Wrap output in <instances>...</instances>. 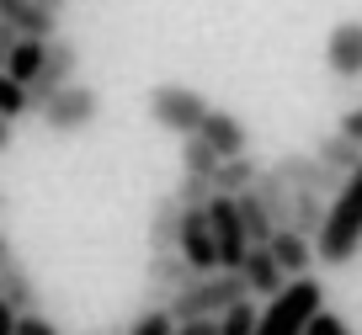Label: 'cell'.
Here are the masks:
<instances>
[{
  "mask_svg": "<svg viewBox=\"0 0 362 335\" xmlns=\"http://www.w3.org/2000/svg\"><path fill=\"white\" fill-rule=\"evenodd\" d=\"M315 250H320V266H346V261L362 256V165L341 181Z\"/></svg>",
  "mask_w": 362,
  "mask_h": 335,
  "instance_id": "1",
  "label": "cell"
},
{
  "mask_svg": "<svg viewBox=\"0 0 362 335\" xmlns=\"http://www.w3.org/2000/svg\"><path fill=\"white\" fill-rule=\"evenodd\" d=\"M240 298H250L245 271L218 266V271H203L197 282H187V288L170 298V314H176V319H197V314H224V309H235Z\"/></svg>",
  "mask_w": 362,
  "mask_h": 335,
  "instance_id": "2",
  "label": "cell"
},
{
  "mask_svg": "<svg viewBox=\"0 0 362 335\" xmlns=\"http://www.w3.org/2000/svg\"><path fill=\"white\" fill-rule=\"evenodd\" d=\"M325 309V293H320L315 277H293L277 298H267V314H261L256 335H304L309 314Z\"/></svg>",
  "mask_w": 362,
  "mask_h": 335,
  "instance_id": "3",
  "label": "cell"
},
{
  "mask_svg": "<svg viewBox=\"0 0 362 335\" xmlns=\"http://www.w3.org/2000/svg\"><path fill=\"white\" fill-rule=\"evenodd\" d=\"M144 107H149V117H155V128H165V134H176V139L197 134V128H203V117L214 112L203 90H192V86H176V80L155 86V90L144 96Z\"/></svg>",
  "mask_w": 362,
  "mask_h": 335,
  "instance_id": "4",
  "label": "cell"
},
{
  "mask_svg": "<svg viewBox=\"0 0 362 335\" xmlns=\"http://www.w3.org/2000/svg\"><path fill=\"white\" fill-rule=\"evenodd\" d=\"M48 123V134H80V128H90L96 117H102V90L96 86H64L54 101H43V112H37Z\"/></svg>",
  "mask_w": 362,
  "mask_h": 335,
  "instance_id": "5",
  "label": "cell"
},
{
  "mask_svg": "<svg viewBox=\"0 0 362 335\" xmlns=\"http://www.w3.org/2000/svg\"><path fill=\"white\" fill-rule=\"evenodd\" d=\"M197 277H203V271L181 256V250H149V266H144V303L170 309V298H176L187 282H197Z\"/></svg>",
  "mask_w": 362,
  "mask_h": 335,
  "instance_id": "6",
  "label": "cell"
},
{
  "mask_svg": "<svg viewBox=\"0 0 362 335\" xmlns=\"http://www.w3.org/2000/svg\"><path fill=\"white\" fill-rule=\"evenodd\" d=\"M75 75H80V48L69 43V37H48V59H43V69L33 75V112H43V101H54L64 86H75Z\"/></svg>",
  "mask_w": 362,
  "mask_h": 335,
  "instance_id": "7",
  "label": "cell"
},
{
  "mask_svg": "<svg viewBox=\"0 0 362 335\" xmlns=\"http://www.w3.org/2000/svg\"><path fill=\"white\" fill-rule=\"evenodd\" d=\"M0 298L11 303L16 314H27V309H43L37 277L27 271V261L16 256V245H11V235H6V229H0Z\"/></svg>",
  "mask_w": 362,
  "mask_h": 335,
  "instance_id": "8",
  "label": "cell"
},
{
  "mask_svg": "<svg viewBox=\"0 0 362 335\" xmlns=\"http://www.w3.org/2000/svg\"><path fill=\"white\" fill-rule=\"evenodd\" d=\"M208 213H214L218 266H235V271H240V261H245V250L256 245V240H250V229H245V218H240V202L218 192V197H214V208H208Z\"/></svg>",
  "mask_w": 362,
  "mask_h": 335,
  "instance_id": "9",
  "label": "cell"
},
{
  "mask_svg": "<svg viewBox=\"0 0 362 335\" xmlns=\"http://www.w3.org/2000/svg\"><path fill=\"white\" fill-rule=\"evenodd\" d=\"M214 208V202H208ZM208 208H187L181 213V256L192 261L197 271H218V240H214V213Z\"/></svg>",
  "mask_w": 362,
  "mask_h": 335,
  "instance_id": "10",
  "label": "cell"
},
{
  "mask_svg": "<svg viewBox=\"0 0 362 335\" xmlns=\"http://www.w3.org/2000/svg\"><path fill=\"white\" fill-rule=\"evenodd\" d=\"M272 165H277V176H283L288 187H309V192H325V197H336L341 181H346L341 170H330L315 149H309V155H283V160H272Z\"/></svg>",
  "mask_w": 362,
  "mask_h": 335,
  "instance_id": "11",
  "label": "cell"
},
{
  "mask_svg": "<svg viewBox=\"0 0 362 335\" xmlns=\"http://www.w3.org/2000/svg\"><path fill=\"white\" fill-rule=\"evenodd\" d=\"M325 69L336 80H362V22H341L325 37Z\"/></svg>",
  "mask_w": 362,
  "mask_h": 335,
  "instance_id": "12",
  "label": "cell"
},
{
  "mask_svg": "<svg viewBox=\"0 0 362 335\" xmlns=\"http://www.w3.org/2000/svg\"><path fill=\"white\" fill-rule=\"evenodd\" d=\"M240 271H245V282H250V298H277V293L293 282L283 271V261L272 256V245H250L245 261H240Z\"/></svg>",
  "mask_w": 362,
  "mask_h": 335,
  "instance_id": "13",
  "label": "cell"
},
{
  "mask_svg": "<svg viewBox=\"0 0 362 335\" xmlns=\"http://www.w3.org/2000/svg\"><path fill=\"white\" fill-rule=\"evenodd\" d=\"M181 197L176 192H160L155 202H149V229H144V240H149V250H176L181 245Z\"/></svg>",
  "mask_w": 362,
  "mask_h": 335,
  "instance_id": "14",
  "label": "cell"
},
{
  "mask_svg": "<svg viewBox=\"0 0 362 335\" xmlns=\"http://www.w3.org/2000/svg\"><path fill=\"white\" fill-rule=\"evenodd\" d=\"M267 245H272V256L283 261V271H288V277H309V271H315V261H320L315 240H309V235H298V229H277V235H272Z\"/></svg>",
  "mask_w": 362,
  "mask_h": 335,
  "instance_id": "15",
  "label": "cell"
},
{
  "mask_svg": "<svg viewBox=\"0 0 362 335\" xmlns=\"http://www.w3.org/2000/svg\"><path fill=\"white\" fill-rule=\"evenodd\" d=\"M197 134H203L224 160H229V155H250V134H245V123H240L235 112H218V107H214V112L203 117V128H197Z\"/></svg>",
  "mask_w": 362,
  "mask_h": 335,
  "instance_id": "16",
  "label": "cell"
},
{
  "mask_svg": "<svg viewBox=\"0 0 362 335\" xmlns=\"http://www.w3.org/2000/svg\"><path fill=\"white\" fill-rule=\"evenodd\" d=\"M0 22H11L27 37H59V16L37 0H0Z\"/></svg>",
  "mask_w": 362,
  "mask_h": 335,
  "instance_id": "17",
  "label": "cell"
},
{
  "mask_svg": "<svg viewBox=\"0 0 362 335\" xmlns=\"http://www.w3.org/2000/svg\"><path fill=\"white\" fill-rule=\"evenodd\" d=\"M256 197H261V208L272 213V223H277V229H293V187H288L283 176H277V165H267V170H261Z\"/></svg>",
  "mask_w": 362,
  "mask_h": 335,
  "instance_id": "18",
  "label": "cell"
},
{
  "mask_svg": "<svg viewBox=\"0 0 362 335\" xmlns=\"http://www.w3.org/2000/svg\"><path fill=\"white\" fill-rule=\"evenodd\" d=\"M315 155L325 160L330 170H341V176H351V170L362 165V144L346 134V128H336V134H325V139H315Z\"/></svg>",
  "mask_w": 362,
  "mask_h": 335,
  "instance_id": "19",
  "label": "cell"
},
{
  "mask_svg": "<svg viewBox=\"0 0 362 335\" xmlns=\"http://www.w3.org/2000/svg\"><path fill=\"white\" fill-rule=\"evenodd\" d=\"M325 218H330V202H325V192L293 187V229H298V235L320 240V229H325Z\"/></svg>",
  "mask_w": 362,
  "mask_h": 335,
  "instance_id": "20",
  "label": "cell"
},
{
  "mask_svg": "<svg viewBox=\"0 0 362 335\" xmlns=\"http://www.w3.org/2000/svg\"><path fill=\"white\" fill-rule=\"evenodd\" d=\"M261 170L267 165H256V160L250 155H229L224 165H218V176H214V187L224 192V197H240V192H250L261 181Z\"/></svg>",
  "mask_w": 362,
  "mask_h": 335,
  "instance_id": "21",
  "label": "cell"
},
{
  "mask_svg": "<svg viewBox=\"0 0 362 335\" xmlns=\"http://www.w3.org/2000/svg\"><path fill=\"white\" fill-rule=\"evenodd\" d=\"M218 165H224V155H218L203 134H187V139H181V170H192V176H208V181H214Z\"/></svg>",
  "mask_w": 362,
  "mask_h": 335,
  "instance_id": "22",
  "label": "cell"
},
{
  "mask_svg": "<svg viewBox=\"0 0 362 335\" xmlns=\"http://www.w3.org/2000/svg\"><path fill=\"white\" fill-rule=\"evenodd\" d=\"M43 59H48V37H16V54H11V64H6V75H16L22 86H33V75L43 69Z\"/></svg>",
  "mask_w": 362,
  "mask_h": 335,
  "instance_id": "23",
  "label": "cell"
},
{
  "mask_svg": "<svg viewBox=\"0 0 362 335\" xmlns=\"http://www.w3.org/2000/svg\"><path fill=\"white\" fill-rule=\"evenodd\" d=\"M240 218H245V229H250V240H256V245H267L272 235H277V223H272V213L261 208V197H256V187L250 192H240Z\"/></svg>",
  "mask_w": 362,
  "mask_h": 335,
  "instance_id": "24",
  "label": "cell"
},
{
  "mask_svg": "<svg viewBox=\"0 0 362 335\" xmlns=\"http://www.w3.org/2000/svg\"><path fill=\"white\" fill-rule=\"evenodd\" d=\"M123 335H176V314L160 309V303H144V309L128 319V330H123Z\"/></svg>",
  "mask_w": 362,
  "mask_h": 335,
  "instance_id": "25",
  "label": "cell"
},
{
  "mask_svg": "<svg viewBox=\"0 0 362 335\" xmlns=\"http://www.w3.org/2000/svg\"><path fill=\"white\" fill-rule=\"evenodd\" d=\"M27 112H33V90L22 86V80L16 75H6V69H0V117H27Z\"/></svg>",
  "mask_w": 362,
  "mask_h": 335,
  "instance_id": "26",
  "label": "cell"
},
{
  "mask_svg": "<svg viewBox=\"0 0 362 335\" xmlns=\"http://www.w3.org/2000/svg\"><path fill=\"white\" fill-rule=\"evenodd\" d=\"M256 324H261V314L250 309V298H240L235 309L218 314V335H256Z\"/></svg>",
  "mask_w": 362,
  "mask_h": 335,
  "instance_id": "27",
  "label": "cell"
},
{
  "mask_svg": "<svg viewBox=\"0 0 362 335\" xmlns=\"http://www.w3.org/2000/svg\"><path fill=\"white\" fill-rule=\"evenodd\" d=\"M176 197H181V208H208V202L218 197V187L208 176H192V170H181V187H176Z\"/></svg>",
  "mask_w": 362,
  "mask_h": 335,
  "instance_id": "28",
  "label": "cell"
},
{
  "mask_svg": "<svg viewBox=\"0 0 362 335\" xmlns=\"http://www.w3.org/2000/svg\"><path fill=\"white\" fill-rule=\"evenodd\" d=\"M304 335H351V324L341 319L336 309H315V314H309V324H304Z\"/></svg>",
  "mask_w": 362,
  "mask_h": 335,
  "instance_id": "29",
  "label": "cell"
},
{
  "mask_svg": "<svg viewBox=\"0 0 362 335\" xmlns=\"http://www.w3.org/2000/svg\"><path fill=\"white\" fill-rule=\"evenodd\" d=\"M16 335H59V330L43 309H27V314H16Z\"/></svg>",
  "mask_w": 362,
  "mask_h": 335,
  "instance_id": "30",
  "label": "cell"
},
{
  "mask_svg": "<svg viewBox=\"0 0 362 335\" xmlns=\"http://www.w3.org/2000/svg\"><path fill=\"white\" fill-rule=\"evenodd\" d=\"M176 335H218V314H197V319H176Z\"/></svg>",
  "mask_w": 362,
  "mask_h": 335,
  "instance_id": "31",
  "label": "cell"
},
{
  "mask_svg": "<svg viewBox=\"0 0 362 335\" xmlns=\"http://www.w3.org/2000/svg\"><path fill=\"white\" fill-rule=\"evenodd\" d=\"M16 37H22V33H16L11 22H0V69L11 64V54H16Z\"/></svg>",
  "mask_w": 362,
  "mask_h": 335,
  "instance_id": "32",
  "label": "cell"
},
{
  "mask_svg": "<svg viewBox=\"0 0 362 335\" xmlns=\"http://www.w3.org/2000/svg\"><path fill=\"white\" fill-rule=\"evenodd\" d=\"M336 128H346V134H351V139H357V144H362V107H351V112H346V117H341Z\"/></svg>",
  "mask_w": 362,
  "mask_h": 335,
  "instance_id": "33",
  "label": "cell"
},
{
  "mask_svg": "<svg viewBox=\"0 0 362 335\" xmlns=\"http://www.w3.org/2000/svg\"><path fill=\"white\" fill-rule=\"evenodd\" d=\"M0 335H16V309L0 298Z\"/></svg>",
  "mask_w": 362,
  "mask_h": 335,
  "instance_id": "34",
  "label": "cell"
},
{
  "mask_svg": "<svg viewBox=\"0 0 362 335\" xmlns=\"http://www.w3.org/2000/svg\"><path fill=\"white\" fill-rule=\"evenodd\" d=\"M11 149V117H0V155Z\"/></svg>",
  "mask_w": 362,
  "mask_h": 335,
  "instance_id": "35",
  "label": "cell"
},
{
  "mask_svg": "<svg viewBox=\"0 0 362 335\" xmlns=\"http://www.w3.org/2000/svg\"><path fill=\"white\" fill-rule=\"evenodd\" d=\"M37 6H48V11L59 16V11H64V6H69V0H37Z\"/></svg>",
  "mask_w": 362,
  "mask_h": 335,
  "instance_id": "36",
  "label": "cell"
},
{
  "mask_svg": "<svg viewBox=\"0 0 362 335\" xmlns=\"http://www.w3.org/2000/svg\"><path fill=\"white\" fill-rule=\"evenodd\" d=\"M0 213H6V192H0Z\"/></svg>",
  "mask_w": 362,
  "mask_h": 335,
  "instance_id": "37",
  "label": "cell"
}]
</instances>
